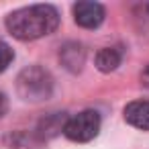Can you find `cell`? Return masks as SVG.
Listing matches in <instances>:
<instances>
[{"label": "cell", "mask_w": 149, "mask_h": 149, "mask_svg": "<svg viewBox=\"0 0 149 149\" xmlns=\"http://www.w3.org/2000/svg\"><path fill=\"white\" fill-rule=\"evenodd\" d=\"M6 31L19 41H37L51 35L59 25V13L51 4H33L13 10L6 21Z\"/></svg>", "instance_id": "6da1fadb"}, {"label": "cell", "mask_w": 149, "mask_h": 149, "mask_svg": "<svg viewBox=\"0 0 149 149\" xmlns=\"http://www.w3.org/2000/svg\"><path fill=\"white\" fill-rule=\"evenodd\" d=\"M53 76L49 74V70H45L43 65H29L25 70L19 72L17 76V94L21 100L37 104V102H45L51 98L53 94Z\"/></svg>", "instance_id": "7a4b0ae2"}, {"label": "cell", "mask_w": 149, "mask_h": 149, "mask_svg": "<svg viewBox=\"0 0 149 149\" xmlns=\"http://www.w3.org/2000/svg\"><path fill=\"white\" fill-rule=\"evenodd\" d=\"M100 125H102L100 114L92 108H86V110H80V112L68 116L65 127H63V135L70 141L88 143L100 133Z\"/></svg>", "instance_id": "3957f363"}, {"label": "cell", "mask_w": 149, "mask_h": 149, "mask_svg": "<svg viewBox=\"0 0 149 149\" xmlns=\"http://www.w3.org/2000/svg\"><path fill=\"white\" fill-rule=\"evenodd\" d=\"M72 15L78 27L82 29H98L104 23L106 10L98 2H76L72 6Z\"/></svg>", "instance_id": "277c9868"}, {"label": "cell", "mask_w": 149, "mask_h": 149, "mask_svg": "<svg viewBox=\"0 0 149 149\" xmlns=\"http://www.w3.org/2000/svg\"><path fill=\"white\" fill-rule=\"evenodd\" d=\"M86 47L78 41H68L59 47V63L70 72V74H80L86 65Z\"/></svg>", "instance_id": "5b68a950"}, {"label": "cell", "mask_w": 149, "mask_h": 149, "mask_svg": "<svg viewBox=\"0 0 149 149\" xmlns=\"http://www.w3.org/2000/svg\"><path fill=\"white\" fill-rule=\"evenodd\" d=\"M123 116L131 127L139 131H149V100L141 98V100L129 102L123 110Z\"/></svg>", "instance_id": "8992f818"}, {"label": "cell", "mask_w": 149, "mask_h": 149, "mask_svg": "<svg viewBox=\"0 0 149 149\" xmlns=\"http://www.w3.org/2000/svg\"><path fill=\"white\" fill-rule=\"evenodd\" d=\"M65 120H68L65 112H51V114H47L45 118L39 120V125H37V129H35V135L45 143L47 139H53L55 135L63 133Z\"/></svg>", "instance_id": "52a82bcc"}, {"label": "cell", "mask_w": 149, "mask_h": 149, "mask_svg": "<svg viewBox=\"0 0 149 149\" xmlns=\"http://www.w3.org/2000/svg\"><path fill=\"white\" fill-rule=\"evenodd\" d=\"M123 57H125V51H123V47H118V45H110V47H102L98 53H96V68H98V72H102V74H110V72H114L120 63H123Z\"/></svg>", "instance_id": "ba28073f"}, {"label": "cell", "mask_w": 149, "mask_h": 149, "mask_svg": "<svg viewBox=\"0 0 149 149\" xmlns=\"http://www.w3.org/2000/svg\"><path fill=\"white\" fill-rule=\"evenodd\" d=\"M13 59H15V51L6 43L0 41V74L8 70V65L13 63Z\"/></svg>", "instance_id": "9c48e42d"}, {"label": "cell", "mask_w": 149, "mask_h": 149, "mask_svg": "<svg viewBox=\"0 0 149 149\" xmlns=\"http://www.w3.org/2000/svg\"><path fill=\"white\" fill-rule=\"evenodd\" d=\"M6 110H8V98L4 92H0V118L6 114Z\"/></svg>", "instance_id": "30bf717a"}, {"label": "cell", "mask_w": 149, "mask_h": 149, "mask_svg": "<svg viewBox=\"0 0 149 149\" xmlns=\"http://www.w3.org/2000/svg\"><path fill=\"white\" fill-rule=\"evenodd\" d=\"M141 84H143L145 88H149V63H147L145 70L141 72Z\"/></svg>", "instance_id": "8fae6325"}, {"label": "cell", "mask_w": 149, "mask_h": 149, "mask_svg": "<svg viewBox=\"0 0 149 149\" xmlns=\"http://www.w3.org/2000/svg\"><path fill=\"white\" fill-rule=\"evenodd\" d=\"M147 10H149V6H147Z\"/></svg>", "instance_id": "7c38bea8"}]
</instances>
